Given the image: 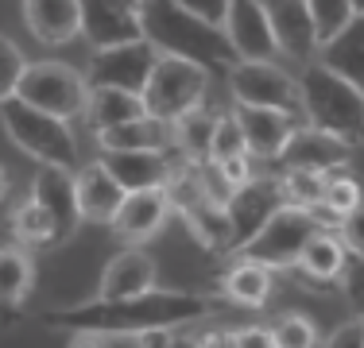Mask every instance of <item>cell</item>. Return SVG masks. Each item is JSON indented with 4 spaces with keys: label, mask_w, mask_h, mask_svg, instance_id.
I'll list each match as a JSON object with an SVG mask.
<instances>
[{
    "label": "cell",
    "mask_w": 364,
    "mask_h": 348,
    "mask_svg": "<svg viewBox=\"0 0 364 348\" xmlns=\"http://www.w3.org/2000/svg\"><path fill=\"white\" fill-rule=\"evenodd\" d=\"M213 302L186 290H144L132 298H93L85 306L47 313V325L66 333H147V329H186L210 317Z\"/></svg>",
    "instance_id": "6da1fadb"
},
{
    "label": "cell",
    "mask_w": 364,
    "mask_h": 348,
    "mask_svg": "<svg viewBox=\"0 0 364 348\" xmlns=\"http://www.w3.org/2000/svg\"><path fill=\"white\" fill-rule=\"evenodd\" d=\"M205 93H210V66L205 62L182 55H159L151 74H147L144 104L151 116L175 124L182 112L205 104Z\"/></svg>",
    "instance_id": "5b68a950"
},
{
    "label": "cell",
    "mask_w": 364,
    "mask_h": 348,
    "mask_svg": "<svg viewBox=\"0 0 364 348\" xmlns=\"http://www.w3.org/2000/svg\"><path fill=\"white\" fill-rule=\"evenodd\" d=\"M264 4H267V16H272V31H275L279 50L299 58V62H310L314 50L322 47L318 43L314 16H310V4L306 0H264Z\"/></svg>",
    "instance_id": "e0dca14e"
},
{
    "label": "cell",
    "mask_w": 364,
    "mask_h": 348,
    "mask_svg": "<svg viewBox=\"0 0 364 348\" xmlns=\"http://www.w3.org/2000/svg\"><path fill=\"white\" fill-rule=\"evenodd\" d=\"M12 236L23 244V248H58V229L55 217L43 209L36 197H23L12 213Z\"/></svg>",
    "instance_id": "f1b7e54d"
},
{
    "label": "cell",
    "mask_w": 364,
    "mask_h": 348,
    "mask_svg": "<svg viewBox=\"0 0 364 348\" xmlns=\"http://www.w3.org/2000/svg\"><path fill=\"white\" fill-rule=\"evenodd\" d=\"M345 263H349V248H345L341 232L333 236V229H318L306 240V248H302L294 267L306 278H314V283H333V278H341Z\"/></svg>",
    "instance_id": "d4e9b609"
},
{
    "label": "cell",
    "mask_w": 364,
    "mask_h": 348,
    "mask_svg": "<svg viewBox=\"0 0 364 348\" xmlns=\"http://www.w3.org/2000/svg\"><path fill=\"white\" fill-rule=\"evenodd\" d=\"M171 213V197L163 186L155 190H128L124 202H120L117 217H112V229L120 232L124 240L140 244L147 236H155V232L163 229V221H167Z\"/></svg>",
    "instance_id": "ffe728a7"
},
{
    "label": "cell",
    "mask_w": 364,
    "mask_h": 348,
    "mask_svg": "<svg viewBox=\"0 0 364 348\" xmlns=\"http://www.w3.org/2000/svg\"><path fill=\"white\" fill-rule=\"evenodd\" d=\"M299 93H302V116L314 128L333 132L349 143L364 139V89H357L337 70H329L322 58L302 66Z\"/></svg>",
    "instance_id": "3957f363"
},
{
    "label": "cell",
    "mask_w": 364,
    "mask_h": 348,
    "mask_svg": "<svg viewBox=\"0 0 364 348\" xmlns=\"http://www.w3.org/2000/svg\"><path fill=\"white\" fill-rule=\"evenodd\" d=\"M283 205H287V197H283V182L279 178H264V174H256V178L245 182V186L232 190V197L225 202L229 229H232V251L245 248V244L252 240Z\"/></svg>",
    "instance_id": "9c48e42d"
},
{
    "label": "cell",
    "mask_w": 364,
    "mask_h": 348,
    "mask_svg": "<svg viewBox=\"0 0 364 348\" xmlns=\"http://www.w3.org/2000/svg\"><path fill=\"white\" fill-rule=\"evenodd\" d=\"M155 58H159V50H155L147 39L120 43V47H101V50H93V62H90V70H85V82H90V89L93 85H117V89L144 93Z\"/></svg>",
    "instance_id": "30bf717a"
},
{
    "label": "cell",
    "mask_w": 364,
    "mask_h": 348,
    "mask_svg": "<svg viewBox=\"0 0 364 348\" xmlns=\"http://www.w3.org/2000/svg\"><path fill=\"white\" fill-rule=\"evenodd\" d=\"M326 348H364V317L360 313L349 321H341V325L326 337Z\"/></svg>",
    "instance_id": "74e56055"
},
{
    "label": "cell",
    "mask_w": 364,
    "mask_h": 348,
    "mask_svg": "<svg viewBox=\"0 0 364 348\" xmlns=\"http://www.w3.org/2000/svg\"><path fill=\"white\" fill-rule=\"evenodd\" d=\"M175 147H136V151H101V163L124 190H155L167 186L178 163L171 159Z\"/></svg>",
    "instance_id": "4fadbf2b"
},
{
    "label": "cell",
    "mask_w": 364,
    "mask_h": 348,
    "mask_svg": "<svg viewBox=\"0 0 364 348\" xmlns=\"http://www.w3.org/2000/svg\"><path fill=\"white\" fill-rule=\"evenodd\" d=\"M171 128H175V151L182 155V159H190V163L210 159V143H213V128H218V116H213L205 104H198V109L182 112V116H178Z\"/></svg>",
    "instance_id": "83f0119b"
},
{
    "label": "cell",
    "mask_w": 364,
    "mask_h": 348,
    "mask_svg": "<svg viewBox=\"0 0 364 348\" xmlns=\"http://www.w3.org/2000/svg\"><path fill=\"white\" fill-rule=\"evenodd\" d=\"M353 12H357V16H364V0H353Z\"/></svg>",
    "instance_id": "7bdbcfd3"
},
{
    "label": "cell",
    "mask_w": 364,
    "mask_h": 348,
    "mask_svg": "<svg viewBox=\"0 0 364 348\" xmlns=\"http://www.w3.org/2000/svg\"><path fill=\"white\" fill-rule=\"evenodd\" d=\"M353 155V143L333 132H322V128H294L287 147H283L279 163L283 167H302V170H318V174H329L337 167H345Z\"/></svg>",
    "instance_id": "5bb4252c"
},
{
    "label": "cell",
    "mask_w": 364,
    "mask_h": 348,
    "mask_svg": "<svg viewBox=\"0 0 364 348\" xmlns=\"http://www.w3.org/2000/svg\"><path fill=\"white\" fill-rule=\"evenodd\" d=\"M23 70H28V62H23V50L16 47L8 35H0V101L16 97Z\"/></svg>",
    "instance_id": "836d02e7"
},
{
    "label": "cell",
    "mask_w": 364,
    "mask_h": 348,
    "mask_svg": "<svg viewBox=\"0 0 364 348\" xmlns=\"http://www.w3.org/2000/svg\"><path fill=\"white\" fill-rule=\"evenodd\" d=\"M221 294L232 302V306L259 310L267 298H272V267L259 263V259H252V256H240L237 263L221 275Z\"/></svg>",
    "instance_id": "603a6c76"
},
{
    "label": "cell",
    "mask_w": 364,
    "mask_h": 348,
    "mask_svg": "<svg viewBox=\"0 0 364 348\" xmlns=\"http://www.w3.org/2000/svg\"><path fill=\"white\" fill-rule=\"evenodd\" d=\"M140 20H144V39L159 55L198 58L205 66L237 62L232 43H229L221 23H205L202 16L186 12L175 0H140Z\"/></svg>",
    "instance_id": "7a4b0ae2"
},
{
    "label": "cell",
    "mask_w": 364,
    "mask_h": 348,
    "mask_svg": "<svg viewBox=\"0 0 364 348\" xmlns=\"http://www.w3.org/2000/svg\"><path fill=\"white\" fill-rule=\"evenodd\" d=\"M82 35L93 50L144 39L140 0H82Z\"/></svg>",
    "instance_id": "8fae6325"
},
{
    "label": "cell",
    "mask_w": 364,
    "mask_h": 348,
    "mask_svg": "<svg viewBox=\"0 0 364 348\" xmlns=\"http://www.w3.org/2000/svg\"><path fill=\"white\" fill-rule=\"evenodd\" d=\"M155 286V259L144 248H124L105 263L101 271L97 298H132Z\"/></svg>",
    "instance_id": "44dd1931"
},
{
    "label": "cell",
    "mask_w": 364,
    "mask_h": 348,
    "mask_svg": "<svg viewBox=\"0 0 364 348\" xmlns=\"http://www.w3.org/2000/svg\"><path fill=\"white\" fill-rule=\"evenodd\" d=\"M31 278H36V263L20 248H0V317L12 310H20V302L28 298Z\"/></svg>",
    "instance_id": "4316f807"
},
{
    "label": "cell",
    "mask_w": 364,
    "mask_h": 348,
    "mask_svg": "<svg viewBox=\"0 0 364 348\" xmlns=\"http://www.w3.org/2000/svg\"><path fill=\"white\" fill-rule=\"evenodd\" d=\"M322 62L364 89V16H353L329 43H322Z\"/></svg>",
    "instance_id": "484cf974"
},
{
    "label": "cell",
    "mask_w": 364,
    "mask_h": 348,
    "mask_svg": "<svg viewBox=\"0 0 364 348\" xmlns=\"http://www.w3.org/2000/svg\"><path fill=\"white\" fill-rule=\"evenodd\" d=\"M229 93L237 104H259V109H283L302 112L299 77H291L272 58H237L229 62Z\"/></svg>",
    "instance_id": "8992f818"
},
{
    "label": "cell",
    "mask_w": 364,
    "mask_h": 348,
    "mask_svg": "<svg viewBox=\"0 0 364 348\" xmlns=\"http://www.w3.org/2000/svg\"><path fill=\"white\" fill-rule=\"evenodd\" d=\"M31 197L55 217L58 244L74 240L77 224H82V209H77V186H74V170L63 167H43L31 182Z\"/></svg>",
    "instance_id": "9a60e30c"
},
{
    "label": "cell",
    "mask_w": 364,
    "mask_h": 348,
    "mask_svg": "<svg viewBox=\"0 0 364 348\" xmlns=\"http://www.w3.org/2000/svg\"><path fill=\"white\" fill-rule=\"evenodd\" d=\"M221 28L229 35L237 58H275L279 55V43H275L272 16H267L264 0H229V12H225Z\"/></svg>",
    "instance_id": "7c38bea8"
},
{
    "label": "cell",
    "mask_w": 364,
    "mask_h": 348,
    "mask_svg": "<svg viewBox=\"0 0 364 348\" xmlns=\"http://www.w3.org/2000/svg\"><path fill=\"white\" fill-rule=\"evenodd\" d=\"M341 286H345V298L353 302V310L364 317V256H353L349 251V263L341 271Z\"/></svg>",
    "instance_id": "d590c367"
},
{
    "label": "cell",
    "mask_w": 364,
    "mask_h": 348,
    "mask_svg": "<svg viewBox=\"0 0 364 348\" xmlns=\"http://www.w3.org/2000/svg\"><path fill=\"white\" fill-rule=\"evenodd\" d=\"M279 182H283V197H287V205L310 209V205H318L326 197V174H318V170L287 167Z\"/></svg>",
    "instance_id": "f546056e"
},
{
    "label": "cell",
    "mask_w": 364,
    "mask_h": 348,
    "mask_svg": "<svg viewBox=\"0 0 364 348\" xmlns=\"http://www.w3.org/2000/svg\"><path fill=\"white\" fill-rule=\"evenodd\" d=\"M144 112H147L144 93L117 89V85H93V89H90V101H85V120H90L93 132L117 128V124H124V120L144 116Z\"/></svg>",
    "instance_id": "cb8c5ba5"
},
{
    "label": "cell",
    "mask_w": 364,
    "mask_h": 348,
    "mask_svg": "<svg viewBox=\"0 0 364 348\" xmlns=\"http://www.w3.org/2000/svg\"><path fill=\"white\" fill-rule=\"evenodd\" d=\"M74 186H77V209H82V221L93 224H112L120 202H124L128 190L105 170V163H85L74 170Z\"/></svg>",
    "instance_id": "d6986e66"
},
{
    "label": "cell",
    "mask_w": 364,
    "mask_h": 348,
    "mask_svg": "<svg viewBox=\"0 0 364 348\" xmlns=\"http://www.w3.org/2000/svg\"><path fill=\"white\" fill-rule=\"evenodd\" d=\"M272 329H259V325H245V329H232V348H272Z\"/></svg>",
    "instance_id": "60d3db41"
},
{
    "label": "cell",
    "mask_w": 364,
    "mask_h": 348,
    "mask_svg": "<svg viewBox=\"0 0 364 348\" xmlns=\"http://www.w3.org/2000/svg\"><path fill=\"white\" fill-rule=\"evenodd\" d=\"M0 124H4L8 139L43 167H63V170L82 167V151H77V139L66 116L43 112L20 97H8L0 101Z\"/></svg>",
    "instance_id": "277c9868"
},
{
    "label": "cell",
    "mask_w": 364,
    "mask_h": 348,
    "mask_svg": "<svg viewBox=\"0 0 364 348\" xmlns=\"http://www.w3.org/2000/svg\"><path fill=\"white\" fill-rule=\"evenodd\" d=\"M272 341L275 348H310V344H318V329L302 313H283L272 325Z\"/></svg>",
    "instance_id": "d6a6232c"
},
{
    "label": "cell",
    "mask_w": 364,
    "mask_h": 348,
    "mask_svg": "<svg viewBox=\"0 0 364 348\" xmlns=\"http://www.w3.org/2000/svg\"><path fill=\"white\" fill-rule=\"evenodd\" d=\"M248 143H245V128H240L237 112H221L218 116V128H213V143H210V159H232V155H245Z\"/></svg>",
    "instance_id": "1f68e13d"
},
{
    "label": "cell",
    "mask_w": 364,
    "mask_h": 348,
    "mask_svg": "<svg viewBox=\"0 0 364 348\" xmlns=\"http://www.w3.org/2000/svg\"><path fill=\"white\" fill-rule=\"evenodd\" d=\"M337 232H341L345 248H349L353 256H364V202L341 217V229H337Z\"/></svg>",
    "instance_id": "8d00e7d4"
},
{
    "label": "cell",
    "mask_w": 364,
    "mask_h": 348,
    "mask_svg": "<svg viewBox=\"0 0 364 348\" xmlns=\"http://www.w3.org/2000/svg\"><path fill=\"white\" fill-rule=\"evenodd\" d=\"M310 4V16H314V28H318V43H329L345 23L353 20V0H306ZM322 50V47H318Z\"/></svg>",
    "instance_id": "4dcf8cb0"
},
{
    "label": "cell",
    "mask_w": 364,
    "mask_h": 348,
    "mask_svg": "<svg viewBox=\"0 0 364 348\" xmlns=\"http://www.w3.org/2000/svg\"><path fill=\"white\" fill-rule=\"evenodd\" d=\"M23 20L43 47H66L82 35V0H23Z\"/></svg>",
    "instance_id": "ac0fdd59"
},
{
    "label": "cell",
    "mask_w": 364,
    "mask_h": 348,
    "mask_svg": "<svg viewBox=\"0 0 364 348\" xmlns=\"http://www.w3.org/2000/svg\"><path fill=\"white\" fill-rule=\"evenodd\" d=\"M322 202L333 209L337 217H345L349 209H357L364 202V194H360V186L353 178H345V174H337V170H329L326 174V197Z\"/></svg>",
    "instance_id": "e575fe53"
},
{
    "label": "cell",
    "mask_w": 364,
    "mask_h": 348,
    "mask_svg": "<svg viewBox=\"0 0 364 348\" xmlns=\"http://www.w3.org/2000/svg\"><path fill=\"white\" fill-rule=\"evenodd\" d=\"M16 97L36 104L43 112H55V116H82L85 101H90V82L85 74H77L74 66L66 62H36L23 70L20 89Z\"/></svg>",
    "instance_id": "52a82bcc"
},
{
    "label": "cell",
    "mask_w": 364,
    "mask_h": 348,
    "mask_svg": "<svg viewBox=\"0 0 364 348\" xmlns=\"http://www.w3.org/2000/svg\"><path fill=\"white\" fill-rule=\"evenodd\" d=\"M97 147L101 151H136V147H175V128L171 120H159L151 112L136 120H124L117 128L97 132Z\"/></svg>",
    "instance_id": "7402d4cb"
},
{
    "label": "cell",
    "mask_w": 364,
    "mask_h": 348,
    "mask_svg": "<svg viewBox=\"0 0 364 348\" xmlns=\"http://www.w3.org/2000/svg\"><path fill=\"white\" fill-rule=\"evenodd\" d=\"M318 229H322V224L314 221L310 209L283 205L279 213H275L272 221H267L264 229L237 251V256H252V259H259V263H267V267H294L299 256H302V248H306V240L314 236Z\"/></svg>",
    "instance_id": "ba28073f"
},
{
    "label": "cell",
    "mask_w": 364,
    "mask_h": 348,
    "mask_svg": "<svg viewBox=\"0 0 364 348\" xmlns=\"http://www.w3.org/2000/svg\"><path fill=\"white\" fill-rule=\"evenodd\" d=\"M8 186H12V174H8V167L0 163V202L8 197Z\"/></svg>",
    "instance_id": "b9f144b4"
},
{
    "label": "cell",
    "mask_w": 364,
    "mask_h": 348,
    "mask_svg": "<svg viewBox=\"0 0 364 348\" xmlns=\"http://www.w3.org/2000/svg\"><path fill=\"white\" fill-rule=\"evenodd\" d=\"M186 12L202 16L205 23H225V12H229V0H175Z\"/></svg>",
    "instance_id": "f35d334b"
},
{
    "label": "cell",
    "mask_w": 364,
    "mask_h": 348,
    "mask_svg": "<svg viewBox=\"0 0 364 348\" xmlns=\"http://www.w3.org/2000/svg\"><path fill=\"white\" fill-rule=\"evenodd\" d=\"M237 120L245 128V143H248V155L252 159H279L283 147H287L294 124V112H283V109H259V104H237Z\"/></svg>",
    "instance_id": "2e32d148"
},
{
    "label": "cell",
    "mask_w": 364,
    "mask_h": 348,
    "mask_svg": "<svg viewBox=\"0 0 364 348\" xmlns=\"http://www.w3.org/2000/svg\"><path fill=\"white\" fill-rule=\"evenodd\" d=\"M221 170H225V178L232 182V186H245L248 178H256V170H252V155H232V159H221Z\"/></svg>",
    "instance_id": "ab89813d"
}]
</instances>
